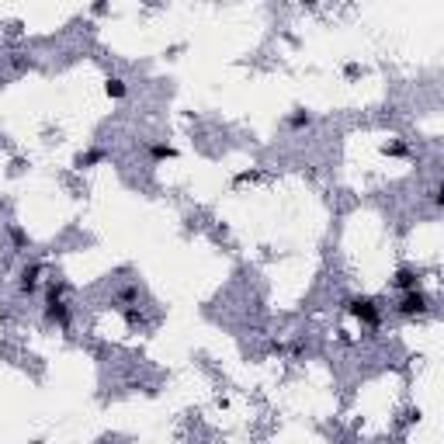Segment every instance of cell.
Here are the masks:
<instances>
[{
	"instance_id": "obj_2",
	"label": "cell",
	"mask_w": 444,
	"mask_h": 444,
	"mask_svg": "<svg viewBox=\"0 0 444 444\" xmlns=\"http://www.w3.org/2000/svg\"><path fill=\"white\" fill-rule=\"evenodd\" d=\"M39 278V268H24V274H21V291H35V281Z\"/></svg>"
},
{
	"instance_id": "obj_1",
	"label": "cell",
	"mask_w": 444,
	"mask_h": 444,
	"mask_svg": "<svg viewBox=\"0 0 444 444\" xmlns=\"http://www.w3.org/2000/svg\"><path fill=\"white\" fill-rule=\"evenodd\" d=\"M424 309H427V299L420 295V291H409V295L403 299V306H399L403 316H413V312H424Z\"/></svg>"
},
{
	"instance_id": "obj_3",
	"label": "cell",
	"mask_w": 444,
	"mask_h": 444,
	"mask_svg": "<svg viewBox=\"0 0 444 444\" xmlns=\"http://www.w3.org/2000/svg\"><path fill=\"white\" fill-rule=\"evenodd\" d=\"M108 94H111V97H122V94H125V83H122L118 77H111V80H108Z\"/></svg>"
}]
</instances>
